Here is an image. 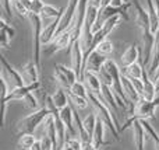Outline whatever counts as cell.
I'll return each instance as SVG.
<instances>
[{"label":"cell","instance_id":"cell-5","mask_svg":"<svg viewBox=\"0 0 159 150\" xmlns=\"http://www.w3.org/2000/svg\"><path fill=\"white\" fill-rule=\"evenodd\" d=\"M0 62H2V79H4L6 83L8 84L10 91L14 89H18V87L25 86L21 73H20L17 69H14L3 55L0 56Z\"/></svg>","mask_w":159,"mask_h":150},{"label":"cell","instance_id":"cell-37","mask_svg":"<svg viewBox=\"0 0 159 150\" xmlns=\"http://www.w3.org/2000/svg\"><path fill=\"white\" fill-rule=\"evenodd\" d=\"M69 97H70V100H71V103L74 104L78 109H85L88 107V103H89V101H88V98L75 97V95H71V94H69Z\"/></svg>","mask_w":159,"mask_h":150},{"label":"cell","instance_id":"cell-8","mask_svg":"<svg viewBox=\"0 0 159 150\" xmlns=\"http://www.w3.org/2000/svg\"><path fill=\"white\" fill-rule=\"evenodd\" d=\"M53 75H55L56 80L60 84H63L64 87H67V89H70L75 81H78V77L74 70H73L71 67L64 66V65H56Z\"/></svg>","mask_w":159,"mask_h":150},{"label":"cell","instance_id":"cell-34","mask_svg":"<svg viewBox=\"0 0 159 150\" xmlns=\"http://www.w3.org/2000/svg\"><path fill=\"white\" fill-rule=\"evenodd\" d=\"M13 8L21 17H28V14H30L27 4H25V0H13Z\"/></svg>","mask_w":159,"mask_h":150},{"label":"cell","instance_id":"cell-42","mask_svg":"<svg viewBox=\"0 0 159 150\" xmlns=\"http://www.w3.org/2000/svg\"><path fill=\"white\" fill-rule=\"evenodd\" d=\"M82 150H96V149L92 145V142H87V143H82Z\"/></svg>","mask_w":159,"mask_h":150},{"label":"cell","instance_id":"cell-19","mask_svg":"<svg viewBox=\"0 0 159 150\" xmlns=\"http://www.w3.org/2000/svg\"><path fill=\"white\" fill-rule=\"evenodd\" d=\"M147 11L149 16V22H151V32L152 35H157L159 32V16L154 0H147Z\"/></svg>","mask_w":159,"mask_h":150},{"label":"cell","instance_id":"cell-39","mask_svg":"<svg viewBox=\"0 0 159 150\" xmlns=\"http://www.w3.org/2000/svg\"><path fill=\"white\" fill-rule=\"evenodd\" d=\"M41 142V146H42V150H53L55 149V143H53V140L50 139L48 135H43L42 136V139L39 140Z\"/></svg>","mask_w":159,"mask_h":150},{"label":"cell","instance_id":"cell-27","mask_svg":"<svg viewBox=\"0 0 159 150\" xmlns=\"http://www.w3.org/2000/svg\"><path fill=\"white\" fill-rule=\"evenodd\" d=\"M88 90L85 87V83L84 81H75L71 87L69 89V94L71 95H75V97H82V98H88Z\"/></svg>","mask_w":159,"mask_h":150},{"label":"cell","instance_id":"cell-47","mask_svg":"<svg viewBox=\"0 0 159 150\" xmlns=\"http://www.w3.org/2000/svg\"><path fill=\"white\" fill-rule=\"evenodd\" d=\"M99 150H103V149H99Z\"/></svg>","mask_w":159,"mask_h":150},{"label":"cell","instance_id":"cell-10","mask_svg":"<svg viewBox=\"0 0 159 150\" xmlns=\"http://www.w3.org/2000/svg\"><path fill=\"white\" fill-rule=\"evenodd\" d=\"M106 62H107L106 56L101 55L96 51H92L84 62V72H92L95 75H99V72L103 69Z\"/></svg>","mask_w":159,"mask_h":150},{"label":"cell","instance_id":"cell-12","mask_svg":"<svg viewBox=\"0 0 159 150\" xmlns=\"http://www.w3.org/2000/svg\"><path fill=\"white\" fill-rule=\"evenodd\" d=\"M60 118H61V121H63L64 126H66L67 133L71 138L78 136L77 128H75V122H74V111H73L71 105H67V107H64L63 109H60Z\"/></svg>","mask_w":159,"mask_h":150},{"label":"cell","instance_id":"cell-43","mask_svg":"<svg viewBox=\"0 0 159 150\" xmlns=\"http://www.w3.org/2000/svg\"><path fill=\"white\" fill-rule=\"evenodd\" d=\"M101 2L102 0H89V4H92V6H95V7H101Z\"/></svg>","mask_w":159,"mask_h":150},{"label":"cell","instance_id":"cell-36","mask_svg":"<svg viewBox=\"0 0 159 150\" xmlns=\"http://www.w3.org/2000/svg\"><path fill=\"white\" fill-rule=\"evenodd\" d=\"M43 6H45V3L42 2V0H32V2H30V4H28V10H30L31 14L39 16L42 8H43Z\"/></svg>","mask_w":159,"mask_h":150},{"label":"cell","instance_id":"cell-21","mask_svg":"<svg viewBox=\"0 0 159 150\" xmlns=\"http://www.w3.org/2000/svg\"><path fill=\"white\" fill-rule=\"evenodd\" d=\"M121 83H123L124 93H126L127 98L130 100V103H131V104H135V105H137V104L140 103V100H141V95L138 94L137 90L134 89V86H133V83L130 81V79L126 77L124 75H121Z\"/></svg>","mask_w":159,"mask_h":150},{"label":"cell","instance_id":"cell-6","mask_svg":"<svg viewBox=\"0 0 159 150\" xmlns=\"http://www.w3.org/2000/svg\"><path fill=\"white\" fill-rule=\"evenodd\" d=\"M78 3H80V0H69V4L64 8L63 14L60 17V21H59V28H57V32H56V36L69 31L73 27L74 20H75V14H77Z\"/></svg>","mask_w":159,"mask_h":150},{"label":"cell","instance_id":"cell-32","mask_svg":"<svg viewBox=\"0 0 159 150\" xmlns=\"http://www.w3.org/2000/svg\"><path fill=\"white\" fill-rule=\"evenodd\" d=\"M61 150H82V142L78 138H67Z\"/></svg>","mask_w":159,"mask_h":150},{"label":"cell","instance_id":"cell-26","mask_svg":"<svg viewBox=\"0 0 159 150\" xmlns=\"http://www.w3.org/2000/svg\"><path fill=\"white\" fill-rule=\"evenodd\" d=\"M159 66V32L155 35V44H154V51H152V60L148 67V73L154 76Z\"/></svg>","mask_w":159,"mask_h":150},{"label":"cell","instance_id":"cell-4","mask_svg":"<svg viewBox=\"0 0 159 150\" xmlns=\"http://www.w3.org/2000/svg\"><path fill=\"white\" fill-rule=\"evenodd\" d=\"M28 20L31 21L32 28V62L41 69V36H42V20L36 14H28Z\"/></svg>","mask_w":159,"mask_h":150},{"label":"cell","instance_id":"cell-35","mask_svg":"<svg viewBox=\"0 0 159 150\" xmlns=\"http://www.w3.org/2000/svg\"><path fill=\"white\" fill-rule=\"evenodd\" d=\"M22 103H24V105H25V108H28V109H32V111H38V100H36L35 97H34V94L32 93H30V94H27L24 98H22Z\"/></svg>","mask_w":159,"mask_h":150},{"label":"cell","instance_id":"cell-9","mask_svg":"<svg viewBox=\"0 0 159 150\" xmlns=\"http://www.w3.org/2000/svg\"><path fill=\"white\" fill-rule=\"evenodd\" d=\"M73 42L74 41H73L71 31L69 30V31H66V32L57 35L55 39H53V42L50 44V46L45 51V55L50 56V55H53V53L59 52V51H63V49H66V48H69V46L71 48Z\"/></svg>","mask_w":159,"mask_h":150},{"label":"cell","instance_id":"cell-15","mask_svg":"<svg viewBox=\"0 0 159 150\" xmlns=\"http://www.w3.org/2000/svg\"><path fill=\"white\" fill-rule=\"evenodd\" d=\"M82 80H84V83L89 89V93L95 94L96 97L102 98V81L98 75H95L92 72H84Z\"/></svg>","mask_w":159,"mask_h":150},{"label":"cell","instance_id":"cell-25","mask_svg":"<svg viewBox=\"0 0 159 150\" xmlns=\"http://www.w3.org/2000/svg\"><path fill=\"white\" fill-rule=\"evenodd\" d=\"M102 101L105 104H109L115 111H117L119 104L116 103V95L113 93V90L110 87H107L106 84H102Z\"/></svg>","mask_w":159,"mask_h":150},{"label":"cell","instance_id":"cell-16","mask_svg":"<svg viewBox=\"0 0 159 150\" xmlns=\"http://www.w3.org/2000/svg\"><path fill=\"white\" fill-rule=\"evenodd\" d=\"M143 83H144V95H143V98L147 100V101H154L155 98H157V89H155L154 80L149 79V73L145 67H144Z\"/></svg>","mask_w":159,"mask_h":150},{"label":"cell","instance_id":"cell-28","mask_svg":"<svg viewBox=\"0 0 159 150\" xmlns=\"http://www.w3.org/2000/svg\"><path fill=\"white\" fill-rule=\"evenodd\" d=\"M52 100H53L55 105L59 109H63L64 107L69 105V98H67V94H66V93H64L61 89H57V90H56V93L53 94Z\"/></svg>","mask_w":159,"mask_h":150},{"label":"cell","instance_id":"cell-23","mask_svg":"<svg viewBox=\"0 0 159 150\" xmlns=\"http://www.w3.org/2000/svg\"><path fill=\"white\" fill-rule=\"evenodd\" d=\"M63 11H64V8H56L55 6H52V4H45L41 14H39V17H41L42 21L48 20V18L56 20V18H59V17H61Z\"/></svg>","mask_w":159,"mask_h":150},{"label":"cell","instance_id":"cell-11","mask_svg":"<svg viewBox=\"0 0 159 150\" xmlns=\"http://www.w3.org/2000/svg\"><path fill=\"white\" fill-rule=\"evenodd\" d=\"M131 4L135 11V24L141 30V32L151 30V22H149V16H148L147 8H144L138 0H133Z\"/></svg>","mask_w":159,"mask_h":150},{"label":"cell","instance_id":"cell-38","mask_svg":"<svg viewBox=\"0 0 159 150\" xmlns=\"http://www.w3.org/2000/svg\"><path fill=\"white\" fill-rule=\"evenodd\" d=\"M11 6H13V0H2V7L4 10L7 20L11 21L13 20V10H11Z\"/></svg>","mask_w":159,"mask_h":150},{"label":"cell","instance_id":"cell-31","mask_svg":"<svg viewBox=\"0 0 159 150\" xmlns=\"http://www.w3.org/2000/svg\"><path fill=\"white\" fill-rule=\"evenodd\" d=\"M96 123H98V117H96V114H89L82 121V125H84L85 131L88 132V135H89L91 138H92L93 131H95V128H96Z\"/></svg>","mask_w":159,"mask_h":150},{"label":"cell","instance_id":"cell-46","mask_svg":"<svg viewBox=\"0 0 159 150\" xmlns=\"http://www.w3.org/2000/svg\"><path fill=\"white\" fill-rule=\"evenodd\" d=\"M27 2H32V0H27Z\"/></svg>","mask_w":159,"mask_h":150},{"label":"cell","instance_id":"cell-33","mask_svg":"<svg viewBox=\"0 0 159 150\" xmlns=\"http://www.w3.org/2000/svg\"><path fill=\"white\" fill-rule=\"evenodd\" d=\"M93 51L99 52L101 55L107 56V55H110V53L113 52V44H112V41H109V39H105V41H102Z\"/></svg>","mask_w":159,"mask_h":150},{"label":"cell","instance_id":"cell-18","mask_svg":"<svg viewBox=\"0 0 159 150\" xmlns=\"http://www.w3.org/2000/svg\"><path fill=\"white\" fill-rule=\"evenodd\" d=\"M59 21H60V17L56 18V20H53L50 24H48L46 27L43 28V31H42V36H41L42 45H48V44H50V42H53V39L56 38L57 28H59Z\"/></svg>","mask_w":159,"mask_h":150},{"label":"cell","instance_id":"cell-1","mask_svg":"<svg viewBox=\"0 0 159 150\" xmlns=\"http://www.w3.org/2000/svg\"><path fill=\"white\" fill-rule=\"evenodd\" d=\"M88 101H89V104L92 105V108L95 109V114H96V117H98V119H101L102 122L105 123V126L109 128V131L112 132V135L115 136L116 140H120L119 133H120L121 126L119 125L117 121L113 118L112 111L106 107V104L102 101V98L96 97L92 93H88Z\"/></svg>","mask_w":159,"mask_h":150},{"label":"cell","instance_id":"cell-45","mask_svg":"<svg viewBox=\"0 0 159 150\" xmlns=\"http://www.w3.org/2000/svg\"><path fill=\"white\" fill-rule=\"evenodd\" d=\"M158 79H159V66H158L157 72H155V73H154V76H152V80H154V81H157V80H158Z\"/></svg>","mask_w":159,"mask_h":150},{"label":"cell","instance_id":"cell-44","mask_svg":"<svg viewBox=\"0 0 159 150\" xmlns=\"http://www.w3.org/2000/svg\"><path fill=\"white\" fill-rule=\"evenodd\" d=\"M31 150H42L41 142H39V140H38V142H36V143H35V145H34V146H32V149H31Z\"/></svg>","mask_w":159,"mask_h":150},{"label":"cell","instance_id":"cell-41","mask_svg":"<svg viewBox=\"0 0 159 150\" xmlns=\"http://www.w3.org/2000/svg\"><path fill=\"white\" fill-rule=\"evenodd\" d=\"M127 3L124 2V0H112V4L110 6H113V7H123V6H126Z\"/></svg>","mask_w":159,"mask_h":150},{"label":"cell","instance_id":"cell-30","mask_svg":"<svg viewBox=\"0 0 159 150\" xmlns=\"http://www.w3.org/2000/svg\"><path fill=\"white\" fill-rule=\"evenodd\" d=\"M36 142L38 140L34 135H21L18 139V148L21 150H31Z\"/></svg>","mask_w":159,"mask_h":150},{"label":"cell","instance_id":"cell-2","mask_svg":"<svg viewBox=\"0 0 159 150\" xmlns=\"http://www.w3.org/2000/svg\"><path fill=\"white\" fill-rule=\"evenodd\" d=\"M49 117H50L49 108L48 107H42L38 111H34L32 114L20 119L17 122V132H18L20 136L21 135H34V131Z\"/></svg>","mask_w":159,"mask_h":150},{"label":"cell","instance_id":"cell-22","mask_svg":"<svg viewBox=\"0 0 159 150\" xmlns=\"http://www.w3.org/2000/svg\"><path fill=\"white\" fill-rule=\"evenodd\" d=\"M92 145L95 146L96 150L102 149V146L107 145V142H105V123L102 122L101 119H98L96 128H95V131H93V135H92Z\"/></svg>","mask_w":159,"mask_h":150},{"label":"cell","instance_id":"cell-20","mask_svg":"<svg viewBox=\"0 0 159 150\" xmlns=\"http://www.w3.org/2000/svg\"><path fill=\"white\" fill-rule=\"evenodd\" d=\"M140 53H141V51L137 45L135 44L130 45V46L124 51L123 56H121V63H123V66L126 67V66H130V65H133V63H137L138 58H140Z\"/></svg>","mask_w":159,"mask_h":150},{"label":"cell","instance_id":"cell-40","mask_svg":"<svg viewBox=\"0 0 159 150\" xmlns=\"http://www.w3.org/2000/svg\"><path fill=\"white\" fill-rule=\"evenodd\" d=\"M130 81L133 83L134 89L137 90V93L141 95V98H143V95H144V83H143V79H130Z\"/></svg>","mask_w":159,"mask_h":150},{"label":"cell","instance_id":"cell-3","mask_svg":"<svg viewBox=\"0 0 159 150\" xmlns=\"http://www.w3.org/2000/svg\"><path fill=\"white\" fill-rule=\"evenodd\" d=\"M159 105V95L155 98L154 101H147L144 98H141L140 103L135 105L134 111H133V117H130L127 119V122L121 126L120 132H124L127 128L131 126V123L134 122L135 119H151V118H155V108Z\"/></svg>","mask_w":159,"mask_h":150},{"label":"cell","instance_id":"cell-14","mask_svg":"<svg viewBox=\"0 0 159 150\" xmlns=\"http://www.w3.org/2000/svg\"><path fill=\"white\" fill-rule=\"evenodd\" d=\"M131 132H133V142H134V146L137 150H145V131H144V126L141 123L140 119H135L134 122L131 123Z\"/></svg>","mask_w":159,"mask_h":150},{"label":"cell","instance_id":"cell-17","mask_svg":"<svg viewBox=\"0 0 159 150\" xmlns=\"http://www.w3.org/2000/svg\"><path fill=\"white\" fill-rule=\"evenodd\" d=\"M14 34H16L14 28L8 25V22L4 18L0 20V45H2V48H7L10 45Z\"/></svg>","mask_w":159,"mask_h":150},{"label":"cell","instance_id":"cell-29","mask_svg":"<svg viewBox=\"0 0 159 150\" xmlns=\"http://www.w3.org/2000/svg\"><path fill=\"white\" fill-rule=\"evenodd\" d=\"M140 121H141V123H143V126H144V131H145L147 136L151 138L152 142H154V145H155V149L159 150V135L157 133V131L152 128V125L148 122V121H145V119H140Z\"/></svg>","mask_w":159,"mask_h":150},{"label":"cell","instance_id":"cell-24","mask_svg":"<svg viewBox=\"0 0 159 150\" xmlns=\"http://www.w3.org/2000/svg\"><path fill=\"white\" fill-rule=\"evenodd\" d=\"M126 77L129 79H143V75H144V66L140 63H133L130 66H126L123 67V73Z\"/></svg>","mask_w":159,"mask_h":150},{"label":"cell","instance_id":"cell-13","mask_svg":"<svg viewBox=\"0 0 159 150\" xmlns=\"http://www.w3.org/2000/svg\"><path fill=\"white\" fill-rule=\"evenodd\" d=\"M21 76L24 80L25 86H31V84L39 83V67L34 63L32 60H30L24 67L21 69Z\"/></svg>","mask_w":159,"mask_h":150},{"label":"cell","instance_id":"cell-7","mask_svg":"<svg viewBox=\"0 0 159 150\" xmlns=\"http://www.w3.org/2000/svg\"><path fill=\"white\" fill-rule=\"evenodd\" d=\"M70 56H71V69L75 72L78 80L81 81L84 76V51L81 46V41L73 42Z\"/></svg>","mask_w":159,"mask_h":150}]
</instances>
